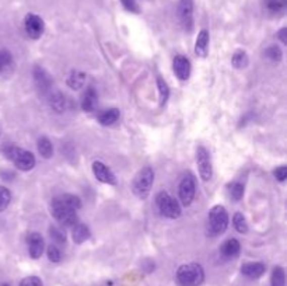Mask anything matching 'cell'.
<instances>
[{
    "label": "cell",
    "instance_id": "cell-1",
    "mask_svg": "<svg viewBox=\"0 0 287 286\" xmlns=\"http://www.w3.org/2000/svg\"><path fill=\"white\" fill-rule=\"evenodd\" d=\"M2 153L6 159L14 163V166L21 171H30L35 166V157L28 150L17 148L14 145H5L2 148Z\"/></svg>",
    "mask_w": 287,
    "mask_h": 286
},
{
    "label": "cell",
    "instance_id": "cell-2",
    "mask_svg": "<svg viewBox=\"0 0 287 286\" xmlns=\"http://www.w3.org/2000/svg\"><path fill=\"white\" fill-rule=\"evenodd\" d=\"M177 279L182 286H199L205 280V271L199 264H185L178 268Z\"/></svg>",
    "mask_w": 287,
    "mask_h": 286
},
{
    "label": "cell",
    "instance_id": "cell-3",
    "mask_svg": "<svg viewBox=\"0 0 287 286\" xmlns=\"http://www.w3.org/2000/svg\"><path fill=\"white\" fill-rule=\"evenodd\" d=\"M154 181V173L150 167L141 168L134 177L133 181V194L140 199H146L150 194L152 185Z\"/></svg>",
    "mask_w": 287,
    "mask_h": 286
},
{
    "label": "cell",
    "instance_id": "cell-4",
    "mask_svg": "<svg viewBox=\"0 0 287 286\" xmlns=\"http://www.w3.org/2000/svg\"><path fill=\"white\" fill-rule=\"evenodd\" d=\"M156 204L161 215H164L165 218L177 219L181 216V206L178 204L177 199H174L168 193L161 191L156 197Z\"/></svg>",
    "mask_w": 287,
    "mask_h": 286
},
{
    "label": "cell",
    "instance_id": "cell-5",
    "mask_svg": "<svg viewBox=\"0 0 287 286\" xmlns=\"http://www.w3.org/2000/svg\"><path fill=\"white\" fill-rule=\"evenodd\" d=\"M228 226V215L224 206L216 205L209 212V229L213 234L224 233Z\"/></svg>",
    "mask_w": 287,
    "mask_h": 286
},
{
    "label": "cell",
    "instance_id": "cell-6",
    "mask_svg": "<svg viewBox=\"0 0 287 286\" xmlns=\"http://www.w3.org/2000/svg\"><path fill=\"white\" fill-rule=\"evenodd\" d=\"M52 215L61 224L74 226L77 223V213L73 209L67 208L61 202V199L55 198L52 202Z\"/></svg>",
    "mask_w": 287,
    "mask_h": 286
},
{
    "label": "cell",
    "instance_id": "cell-7",
    "mask_svg": "<svg viewBox=\"0 0 287 286\" xmlns=\"http://www.w3.org/2000/svg\"><path fill=\"white\" fill-rule=\"evenodd\" d=\"M196 184L195 177L188 173L182 178V181L179 182V188H178V195L181 199V204L183 206H189L192 204V201L195 198Z\"/></svg>",
    "mask_w": 287,
    "mask_h": 286
},
{
    "label": "cell",
    "instance_id": "cell-8",
    "mask_svg": "<svg viewBox=\"0 0 287 286\" xmlns=\"http://www.w3.org/2000/svg\"><path fill=\"white\" fill-rule=\"evenodd\" d=\"M196 163L199 167V174H201L202 180L209 181L213 175V167H212V160H210V155L205 148H198L196 150Z\"/></svg>",
    "mask_w": 287,
    "mask_h": 286
},
{
    "label": "cell",
    "instance_id": "cell-9",
    "mask_svg": "<svg viewBox=\"0 0 287 286\" xmlns=\"http://www.w3.org/2000/svg\"><path fill=\"white\" fill-rule=\"evenodd\" d=\"M24 28L28 37L32 38V39H38V38L42 37L43 31H45V24H43V20L39 16L30 13V14L25 16Z\"/></svg>",
    "mask_w": 287,
    "mask_h": 286
},
{
    "label": "cell",
    "instance_id": "cell-10",
    "mask_svg": "<svg viewBox=\"0 0 287 286\" xmlns=\"http://www.w3.org/2000/svg\"><path fill=\"white\" fill-rule=\"evenodd\" d=\"M179 20L186 31H192L194 27V2L192 0H179Z\"/></svg>",
    "mask_w": 287,
    "mask_h": 286
},
{
    "label": "cell",
    "instance_id": "cell-11",
    "mask_svg": "<svg viewBox=\"0 0 287 286\" xmlns=\"http://www.w3.org/2000/svg\"><path fill=\"white\" fill-rule=\"evenodd\" d=\"M92 173L98 181H101L104 184H115L116 182L115 174L103 162L92 163Z\"/></svg>",
    "mask_w": 287,
    "mask_h": 286
},
{
    "label": "cell",
    "instance_id": "cell-12",
    "mask_svg": "<svg viewBox=\"0 0 287 286\" xmlns=\"http://www.w3.org/2000/svg\"><path fill=\"white\" fill-rule=\"evenodd\" d=\"M27 244H28V253H30L31 258L37 260L43 253V239L41 234L38 233H30L27 237Z\"/></svg>",
    "mask_w": 287,
    "mask_h": 286
},
{
    "label": "cell",
    "instance_id": "cell-13",
    "mask_svg": "<svg viewBox=\"0 0 287 286\" xmlns=\"http://www.w3.org/2000/svg\"><path fill=\"white\" fill-rule=\"evenodd\" d=\"M174 72L179 80H188L190 75V62L182 55L175 56L174 59Z\"/></svg>",
    "mask_w": 287,
    "mask_h": 286
},
{
    "label": "cell",
    "instance_id": "cell-14",
    "mask_svg": "<svg viewBox=\"0 0 287 286\" xmlns=\"http://www.w3.org/2000/svg\"><path fill=\"white\" fill-rule=\"evenodd\" d=\"M34 81H35V84H37V87L41 90V93H48L51 91V87H52V80H51V77L49 75L43 70L42 68H39V66H35L34 68Z\"/></svg>",
    "mask_w": 287,
    "mask_h": 286
},
{
    "label": "cell",
    "instance_id": "cell-15",
    "mask_svg": "<svg viewBox=\"0 0 287 286\" xmlns=\"http://www.w3.org/2000/svg\"><path fill=\"white\" fill-rule=\"evenodd\" d=\"M241 272L248 278L257 279L259 276H262L265 272V265L262 262H247L241 267Z\"/></svg>",
    "mask_w": 287,
    "mask_h": 286
},
{
    "label": "cell",
    "instance_id": "cell-16",
    "mask_svg": "<svg viewBox=\"0 0 287 286\" xmlns=\"http://www.w3.org/2000/svg\"><path fill=\"white\" fill-rule=\"evenodd\" d=\"M209 31L208 30H202L199 34H198V38H196L195 42V54L201 58H205L208 55L209 50Z\"/></svg>",
    "mask_w": 287,
    "mask_h": 286
},
{
    "label": "cell",
    "instance_id": "cell-17",
    "mask_svg": "<svg viewBox=\"0 0 287 286\" xmlns=\"http://www.w3.org/2000/svg\"><path fill=\"white\" fill-rule=\"evenodd\" d=\"M220 251L223 257H226V258H234V257H237V255L240 254V251H241L240 242L237 239H228V240L223 243Z\"/></svg>",
    "mask_w": 287,
    "mask_h": 286
},
{
    "label": "cell",
    "instance_id": "cell-18",
    "mask_svg": "<svg viewBox=\"0 0 287 286\" xmlns=\"http://www.w3.org/2000/svg\"><path fill=\"white\" fill-rule=\"evenodd\" d=\"M97 104V93L92 87H88L86 90V93L83 94V99H81V108L83 111L91 112L94 110V107Z\"/></svg>",
    "mask_w": 287,
    "mask_h": 286
},
{
    "label": "cell",
    "instance_id": "cell-19",
    "mask_svg": "<svg viewBox=\"0 0 287 286\" xmlns=\"http://www.w3.org/2000/svg\"><path fill=\"white\" fill-rule=\"evenodd\" d=\"M49 106L56 112H63L66 108V99L65 96L59 91H52L49 94Z\"/></svg>",
    "mask_w": 287,
    "mask_h": 286
},
{
    "label": "cell",
    "instance_id": "cell-20",
    "mask_svg": "<svg viewBox=\"0 0 287 286\" xmlns=\"http://www.w3.org/2000/svg\"><path fill=\"white\" fill-rule=\"evenodd\" d=\"M73 242L76 244H81L86 240L90 239V229L87 227L86 224L83 223H76L73 227Z\"/></svg>",
    "mask_w": 287,
    "mask_h": 286
},
{
    "label": "cell",
    "instance_id": "cell-21",
    "mask_svg": "<svg viewBox=\"0 0 287 286\" xmlns=\"http://www.w3.org/2000/svg\"><path fill=\"white\" fill-rule=\"evenodd\" d=\"M118 118H119V110H116V108H110V110H105V111H103L100 115H98V122L101 125L108 126V125L115 124L116 121H118Z\"/></svg>",
    "mask_w": 287,
    "mask_h": 286
},
{
    "label": "cell",
    "instance_id": "cell-22",
    "mask_svg": "<svg viewBox=\"0 0 287 286\" xmlns=\"http://www.w3.org/2000/svg\"><path fill=\"white\" fill-rule=\"evenodd\" d=\"M67 86L70 88H73V90H79L84 86V83H86V75L84 73H81V72H77V70H73L69 77H67Z\"/></svg>",
    "mask_w": 287,
    "mask_h": 286
},
{
    "label": "cell",
    "instance_id": "cell-23",
    "mask_svg": "<svg viewBox=\"0 0 287 286\" xmlns=\"http://www.w3.org/2000/svg\"><path fill=\"white\" fill-rule=\"evenodd\" d=\"M38 152L45 159L52 157V155H54V146H52V143H51L48 137H41L38 140Z\"/></svg>",
    "mask_w": 287,
    "mask_h": 286
},
{
    "label": "cell",
    "instance_id": "cell-24",
    "mask_svg": "<svg viewBox=\"0 0 287 286\" xmlns=\"http://www.w3.org/2000/svg\"><path fill=\"white\" fill-rule=\"evenodd\" d=\"M59 199H61V202L63 205H66L67 208H70L73 211H77V209H80V206H81L80 198L77 195H73V194H65Z\"/></svg>",
    "mask_w": 287,
    "mask_h": 286
},
{
    "label": "cell",
    "instance_id": "cell-25",
    "mask_svg": "<svg viewBox=\"0 0 287 286\" xmlns=\"http://www.w3.org/2000/svg\"><path fill=\"white\" fill-rule=\"evenodd\" d=\"M13 66V56L6 50H0V73L6 72Z\"/></svg>",
    "mask_w": 287,
    "mask_h": 286
},
{
    "label": "cell",
    "instance_id": "cell-26",
    "mask_svg": "<svg viewBox=\"0 0 287 286\" xmlns=\"http://www.w3.org/2000/svg\"><path fill=\"white\" fill-rule=\"evenodd\" d=\"M232 66L235 69H244L248 65V56L245 54L244 51H237L234 55H232Z\"/></svg>",
    "mask_w": 287,
    "mask_h": 286
},
{
    "label": "cell",
    "instance_id": "cell-27",
    "mask_svg": "<svg viewBox=\"0 0 287 286\" xmlns=\"http://www.w3.org/2000/svg\"><path fill=\"white\" fill-rule=\"evenodd\" d=\"M157 87H159V96H160V106L163 107L167 103V100L170 97V88L168 84L165 83L161 77L157 79Z\"/></svg>",
    "mask_w": 287,
    "mask_h": 286
},
{
    "label": "cell",
    "instance_id": "cell-28",
    "mask_svg": "<svg viewBox=\"0 0 287 286\" xmlns=\"http://www.w3.org/2000/svg\"><path fill=\"white\" fill-rule=\"evenodd\" d=\"M272 286H284L286 283V275H284V269L281 267H276L272 271Z\"/></svg>",
    "mask_w": 287,
    "mask_h": 286
},
{
    "label": "cell",
    "instance_id": "cell-29",
    "mask_svg": "<svg viewBox=\"0 0 287 286\" xmlns=\"http://www.w3.org/2000/svg\"><path fill=\"white\" fill-rule=\"evenodd\" d=\"M265 6L270 13H280L287 6V0H265Z\"/></svg>",
    "mask_w": 287,
    "mask_h": 286
},
{
    "label": "cell",
    "instance_id": "cell-30",
    "mask_svg": "<svg viewBox=\"0 0 287 286\" xmlns=\"http://www.w3.org/2000/svg\"><path fill=\"white\" fill-rule=\"evenodd\" d=\"M232 224L235 227V230L241 233V234H245L248 231V224H247V220H245L244 215L243 213H235L234 218H232Z\"/></svg>",
    "mask_w": 287,
    "mask_h": 286
},
{
    "label": "cell",
    "instance_id": "cell-31",
    "mask_svg": "<svg viewBox=\"0 0 287 286\" xmlns=\"http://www.w3.org/2000/svg\"><path fill=\"white\" fill-rule=\"evenodd\" d=\"M12 201V194L5 187H0V212L6 211L7 206L10 205Z\"/></svg>",
    "mask_w": 287,
    "mask_h": 286
},
{
    "label": "cell",
    "instance_id": "cell-32",
    "mask_svg": "<svg viewBox=\"0 0 287 286\" xmlns=\"http://www.w3.org/2000/svg\"><path fill=\"white\" fill-rule=\"evenodd\" d=\"M49 234L54 239V242L58 243V244H65L66 243V233L62 230L61 227H56V226L51 227L49 229Z\"/></svg>",
    "mask_w": 287,
    "mask_h": 286
},
{
    "label": "cell",
    "instance_id": "cell-33",
    "mask_svg": "<svg viewBox=\"0 0 287 286\" xmlns=\"http://www.w3.org/2000/svg\"><path fill=\"white\" fill-rule=\"evenodd\" d=\"M265 55L268 56L269 59H272L273 62H280L281 61V51L279 46H276V45H272V46H269L268 50L265 51Z\"/></svg>",
    "mask_w": 287,
    "mask_h": 286
},
{
    "label": "cell",
    "instance_id": "cell-34",
    "mask_svg": "<svg viewBox=\"0 0 287 286\" xmlns=\"http://www.w3.org/2000/svg\"><path fill=\"white\" fill-rule=\"evenodd\" d=\"M46 254H48L49 261L59 262L62 260L61 251H59V249L56 247L55 244H51V246H49L48 250H46Z\"/></svg>",
    "mask_w": 287,
    "mask_h": 286
},
{
    "label": "cell",
    "instance_id": "cell-35",
    "mask_svg": "<svg viewBox=\"0 0 287 286\" xmlns=\"http://www.w3.org/2000/svg\"><path fill=\"white\" fill-rule=\"evenodd\" d=\"M230 193H231L232 198L235 199V201H240V199L243 198V195H244V185L240 184V182H232L231 185H230Z\"/></svg>",
    "mask_w": 287,
    "mask_h": 286
},
{
    "label": "cell",
    "instance_id": "cell-36",
    "mask_svg": "<svg viewBox=\"0 0 287 286\" xmlns=\"http://www.w3.org/2000/svg\"><path fill=\"white\" fill-rule=\"evenodd\" d=\"M20 286H43V283L38 276H27L20 282Z\"/></svg>",
    "mask_w": 287,
    "mask_h": 286
},
{
    "label": "cell",
    "instance_id": "cell-37",
    "mask_svg": "<svg viewBox=\"0 0 287 286\" xmlns=\"http://www.w3.org/2000/svg\"><path fill=\"white\" fill-rule=\"evenodd\" d=\"M121 3H122V6L130 13H139V5H137V2L136 0H121Z\"/></svg>",
    "mask_w": 287,
    "mask_h": 286
},
{
    "label": "cell",
    "instance_id": "cell-38",
    "mask_svg": "<svg viewBox=\"0 0 287 286\" xmlns=\"http://www.w3.org/2000/svg\"><path fill=\"white\" fill-rule=\"evenodd\" d=\"M273 175H275L276 178L279 181H284L287 177V167L286 166H281V167H277L273 171Z\"/></svg>",
    "mask_w": 287,
    "mask_h": 286
},
{
    "label": "cell",
    "instance_id": "cell-39",
    "mask_svg": "<svg viewBox=\"0 0 287 286\" xmlns=\"http://www.w3.org/2000/svg\"><path fill=\"white\" fill-rule=\"evenodd\" d=\"M277 37H279V39L283 44H287V28H281L279 34H277Z\"/></svg>",
    "mask_w": 287,
    "mask_h": 286
},
{
    "label": "cell",
    "instance_id": "cell-40",
    "mask_svg": "<svg viewBox=\"0 0 287 286\" xmlns=\"http://www.w3.org/2000/svg\"><path fill=\"white\" fill-rule=\"evenodd\" d=\"M0 286H10V285H7V283H0Z\"/></svg>",
    "mask_w": 287,
    "mask_h": 286
}]
</instances>
